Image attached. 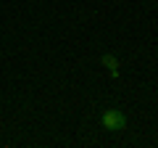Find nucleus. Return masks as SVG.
<instances>
[{
  "label": "nucleus",
  "mask_w": 158,
  "mask_h": 148,
  "mask_svg": "<svg viewBox=\"0 0 158 148\" xmlns=\"http://www.w3.org/2000/svg\"><path fill=\"white\" fill-rule=\"evenodd\" d=\"M100 122H103L106 130L118 132V130H124V127H127V114H124V111H118V108H108L106 114H103Z\"/></svg>",
  "instance_id": "nucleus-1"
},
{
  "label": "nucleus",
  "mask_w": 158,
  "mask_h": 148,
  "mask_svg": "<svg viewBox=\"0 0 158 148\" xmlns=\"http://www.w3.org/2000/svg\"><path fill=\"white\" fill-rule=\"evenodd\" d=\"M103 63H106L111 72H116V56H103Z\"/></svg>",
  "instance_id": "nucleus-2"
}]
</instances>
